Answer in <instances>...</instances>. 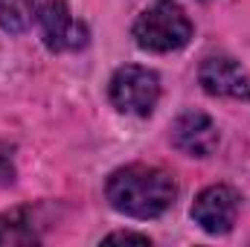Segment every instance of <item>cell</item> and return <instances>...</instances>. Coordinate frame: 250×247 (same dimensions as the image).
Here are the masks:
<instances>
[{"label": "cell", "mask_w": 250, "mask_h": 247, "mask_svg": "<svg viewBox=\"0 0 250 247\" xmlns=\"http://www.w3.org/2000/svg\"><path fill=\"white\" fill-rule=\"evenodd\" d=\"M105 192L117 212L131 218H157L175 204L178 184L157 166H125L108 178Z\"/></svg>", "instance_id": "obj_1"}, {"label": "cell", "mask_w": 250, "mask_h": 247, "mask_svg": "<svg viewBox=\"0 0 250 247\" xmlns=\"http://www.w3.org/2000/svg\"><path fill=\"white\" fill-rule=\"evenodd\" d=\"M134 38L148 53H172L189 44L192 23L178 3L160 0L134 21Z\"/></svg>", "instance_id": "obj_2"}, {"label": "cell", "mask_w": 250, "mask_h": 247, "mask_svg": "<svg viewBox=\"0 0 250 247\" xmlns=\"http://www.w3.org/2000/svg\"><path fill=\"white\" fill-rule=\"evenodd\" d=\"M157 96H160V79H157V73H151L146 67L125 64L111 79V102L123 114L148 117L157 105Z\"/></svg>", "instance_id": "obj_3"}, {"label": "cell", "mask_w": 250, "mask_h": 247, "mask_svg": "<svg viewBox=\"0 0 250 247\" xmlns=\"http://www.w3.org/2000/svg\"><path fill=\"white\" fill-rule=\"evenodd\" d=\"M38 23H41V35H44L47 47L56 53L82 50L87 44V26L82 21H76L70 6L62 0H47L38 12Z\"/></svg>", "instance_id": "obj_4"}, {"label": "cell", "mask_w": 250, "mask_h": 247, "mask_svg": "<svg viewBox=\"0 0 250 247\" xmlns=\"http://www.w3.org/2000/svg\"><path fill=\"white\" fill-rule=\"evenodd\" d=\"M239 215V195L230 186H209L192 204V218L207 233H230Z\"/></svg>", "instance_id": "obj_5"}, {"label": "cell", "mask_w": 250, "mask_h": 247, "mask_svg": "<svg viewBox=\"0 0 250 247\" xmlns=\"http://www.w3.org/2000/svg\"><path fill=\"white\" fill-rule=\"evenodd\" d=\"M198 79L207 93L212 96H230V99H250V76L245 67L227 56H209L201 64Z\"/></svg>", "instance_id": "obj_6"}, {"label": "cell", "mask_w": 250, "mask_h": 247, "mask_svg": "<svg viewBox=\"0 0 250 247\" xmlns=\"http://www.w3.org/2000/svg\"><path fill=\"white\" fill-rule=\"evenodd\" d=\"M172 143L189 157H207L218 145V128L207 114L189 111L184 117H178L172 125Z\"/></svg>", "instance_id": "obj_7"}, {"label": "cell", "mask_w": 250, "mask_h": 247, "mask_svg": "<svg viewBox=\"0 0 250 247\" xmlns=\"http://www.w3.org/2000/svg\"><path fill=\"white\" fill-rule=\"evenodd\" d=\"M35 0H0V26L9 32H23L32 23Z\"/></svg>", "instance_id": "obj_8"}, {"label": "cell", "mask_w": 250, "mask_h": 247, "mask_svg": "<svg viewBox=\"0 0 250 247\" xmlns=\"http://www.w3.org/2000/svg\"><path fill=\"white\" fill-rule=\"evenodd\" d=\"M35 242V233L26 227L21 212L0 215V245H29Z\"/></svg>", "instance_id": "obj_9"}, {"label": "cell", "mask_w": 250, "mask_h": 247, "mask_svg": "<svg viewBox=\"0 0 250 247\" xmlns=\"http://www.w3.org/2000/svg\"><path fill=\"white\" fill-rule=\"evenodd\" d=\"M105 242H137V245H148V236H137V233H111Z\"/></svg>", "instance_id": "obj_10"}]
</instances>
